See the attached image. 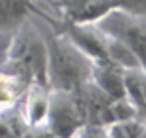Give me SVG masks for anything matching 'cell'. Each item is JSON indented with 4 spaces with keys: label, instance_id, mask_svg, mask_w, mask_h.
<instances>
[{
    "label": "cell",
    "instance_id": "9c48e42d",
    "mask_svg": "<svg viewBox=\"0 0 146 138\" xmlns=\"http://www.w3.org/2000/svg\"><path fill=\"white\" fill-rule=\"evenodd\" d=\"M124 91L136 107L138 118L146 120V71L142 67L124 69Z\"/></svg>",
    "mask_w": 146,
    "mask_h": 138
},
{
    "label": "cell",
    "instance_id": "3957f363",
    "mask_svg": "<svg viewBox=\"0 0 146 138\" xmlns=\"http://www.w3.org/2000/svg\"><path fill=\"white\" fill-rule=\"evenodd\" d=\"M95 24L109 36L122 42L146 71V14H132L113 8Z\"/></svg>",
    "mask_w": 146,
    "mask_h": 138
},
{
    "label": "cell",
    "instance_id": "8fae6325",
    "mask_svg": "<svg viewBox=\"0 0 146 138\" xmlns=\"http://www.w3.org/2000/svg\"><path fill=\"white\" fill-rule=\"evenodd\" d=\"M30 128L26 126L20 105L14 109H0V136L6 138H24Z\"/></svg>",
    "mask_w": 146,
    "mask_h": 138
},
{
    "label": "cell",
    "instance_id": "7a4b0ae2",
    "mask_svg": "<svg viewBox=\"0 0 146 138\" xmlns=\"http://www.w3.org/2000/svg\"><path fill=\"white\" fill-rule=\"evenodd\" d=\"M2 69L18 75L26 83H48V49L44 34L30 16L10 40Z\"/></svg>",
    "mask_w": 146,
    "mask_h": 138
},
{
    "label": "cell",
    "instance_id": "7c38bea8",
    "mask_svg": "<svg viewBox=\"0 0 146 138\" xmlns=\"http://www.w3.org/2000/svg\"><path fill=\"white\" fill-rule=\"evenodd\" d=\"M111 138H146V122L142 118H130L111 122L107 126Z\"/></svg>",
    "mask_w": 146,
    "mask_h": 138
},
{
    "label": "cell",
    "instance_id": "277c9868",
    "mask_svg": "<svg viewBox=\"0 0 146 138\" xmlns=\"http://www.w3.org/2000/svg\"><path fill=\"white\" fill-rule=\"evenodd\" d=\"M83 124H85V118L75 93L51 89L48 118L44 126L55 138H73Z\"/></svg>",
    "mask_w": 146,
    "mask_h": 138
},
{
    "label": "cell",
    "instance_id": "5b68a950",
    "mask_svg": "<svg viewBox=\"0 0 146 138\" xmlns=\"http://www.w3.org/2000/svg\"><path fill=\"white\" fill-rule=\"evenodd\" d=\"M49 89L48 83H30L20 101V113L28 128H42L48 118L49 109Z\"/></svg>",
    "mask_w": 146,
    "mask_h": 138
},
{
    "label": "cell",
    "instance_id": "52a82bcc",
    "mask_svg": "<svg viewBox=\"0 0 146 138\" xmlns=\"http://www.w3.org/2000/svg\"><path fill=\"white\" fill-rule=\"evenodd\" d=\"M91 81L111 99L124 97V69L113 61H93Z\"/></svg>",
    "mask_w": 146,
    "mask_h": 138
},
{
    "label": "cell",
    "instance_id": "ba28073f",
    "mask_svg": "<svg viewBox=\"0 0 146 138\" xmlns=\"http://www.w3.org/2000/svg\"><path fill=\"white\" fill-rule=\"evenodd\" d=\"M34 0H0V32L14 34L32 16Z\"/></svg>",
    "mask_w": 146,
    "mask_h": 138
},
{
    "label": "cell",
    "instance_id": "8992f818",
    "mask_svg": "<svg viewBox=\"0 0 146 138\" xmlns=\"http://www.w3.org/2000/svg\"><path fill=\"white\" fill-rule=\"evenodd\" d=\"M71 22H97L109 10L115 8V0H49Z\"/></svg>",
    "mask_w": 146,
    "mask_h": 138
},
{
    "label": "cell",
    "instance_id": "5bb4252c",
    "mask_svg": "<svg viewBox=\"0 0 146 138\" xmlns=\"http://www.w3.org/2000/svg\"><path fill=\"white\" fill-rule=\"evenodd\" d=\"M115 8L132 14H146V0H115Z\"/></svg>",
    "mask_w": 146,
    "mask_h": 138
},
{
    "label": "cell",
    "instance_id": "6da1fadb",
    "mask_svg": "<svg viewBox=\"0 0 146 138\" xmlns=\"http://www.w3.org/2000/svg\"><path fill=\"white\" fill-rule=\"evenodd\" d=\"M46 24V22H44ZM48 49V85L49 89L77 91L91 79L93 59L63 34H57L46 24L40 28Z\"/></svg>",
    "mask_w": 146,
    "mask_h": 138
},
{
    "label": "cell",
    "instance_id": "30bf717a",
    "mask_svg": "<svg viewBox=\"0 0 146 138\" xmlns=\"http://www.w3.org/2000/svg\"><path fill=\"white\" fill-rule=\"evenodd\" d=\"M30 83L20 79L18 75L0 67V109H14L20 105L22 97Z\"/></svg>",
    "mask_w": 146,
    "mask_h": 138
},
{
    "label": "cell",
    "instance_id": "4fadbf2b",
    "mask_svg": "<svg viewBox=\"0 0 146 138\" xmlns=\"http://www.w3.org/2000/svg\"><path fill=\"white\" fill-rule=\"evenodd\" d=\"M130 118H138L136 107L132 105V101L124 95L119 99L111 101V122H119V120H130Z\"/></svg>",
    "mask_w": 146,
    "mask_h": 138
},
{
    "label": "cell",
    "instance_id": "9a60e30c",
    "mask_svg": "<svg viewBox=\"0 0 146 138\" xmlns=\"http://www.w3.org/2000/svg\"><path fill=\"white\" fill-rule=\"evenodd\" d=\"M0 138H6V136H0Z\"/></svg>",
    "mask_w": 146,
    "mask_h": 138
},
{
    "label": "cell",
    "instance_id": "2e32d148",
    "mask_svg": "<svg viewBox=\"0 0 146 138\" xmlns=\"http://www.w3.org/2000/svg\"><path fill=\"white\" fill-rule=\"evenodd\" d=\"M144 122H146V120H144Z\"/></svg>",
    "mask_w": 146,
    "mask_h": 138
}]
</instances>
